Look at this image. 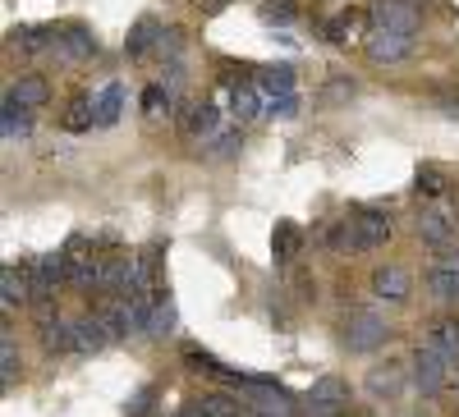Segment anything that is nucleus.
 Here are the masks:
<instances>
[{"label": "nucleus", "instance_id": "obj_34", "mask_svg": "<svg viewBox=\"0 0 459 417\" xmlns=\"http://www.w3.org/2000/svg\"><path fill=\"white\" fill-rule=\"evenodd\" d=\"M184 362L194 367V371H221V362L207 349H198V345H184Z\"/></svg>", "mask_w": 459, "mask_h": 417}, {"label": "nucleus", "instance_id": "obj_26", "mask_svg": "<svg viewBox=\"0 0 459 417\" xmlns=\"http://www.w3.org/2000/svg\"><path fill=\"white\" fill-rule=\"evenodd\" d=\"M272 252H276V261H290L294 252H299V230L290 220H281L276 225V234H272Z\"/></svg>", "mask_w": 459, "mask_h": 417}, {"label": "nucleus", "instance_id": "obj_30", "mask_svg": "<svg viewBox=\"0 0 459 417\" xmlns=\"http://www.w3.org/2000/svg\"><path fill=\"white\" fill-rule=\"evenodd\" d=\"M92 110H97V106L79 97V101H74V106H69V115H65V129H74V133H79V129H88V124L97 120V115H92Z\"/></svg>", "mask_w": 459, "mask_h": 417}, {"label": "nucleus", "instance_id": "obj_33", "mask_svg": "<svg viewBox=\"0 0 459 417\" xmlns=\"http://www.w3.org/2000/svg\"><path fill=\"white\" fill-rule=\"evenodd\" d=\"M262 23H294V5H290V0H266V5H262Z\"/></svg>", "mask_w": 459, "mask_h": 417}, {"label": "nucleus", "instance_id": "obj_17", "mask_svg": "<svg viewBox=\"0 0 459 417\" xmlns=\"http://www.w3.org/2000/svg\"><path fill=\"white\" fill-rule=\"evenodd\" d=\"M257 88L266 92V101H276V97H294V69H290V64H272V69H262V73H257Z\"/></svg>", "mask_w": 459, "mask_h": 417}, {"label": "nucleus", "instance_id": "obj_38", "mask_svg": "<svg viewBox=\"0 0 459 417\" xmlns=\"http://www.w3.org/2000/svg\"><path fill=\"white\" fill-rule=\"evenodd\" d=\"M152 395H157L152 386H147V390H138V395H134V404H129V417H143V413H147V404H152Z\"/></svg>", "mask_w": 459, "mask_h": 417}, {"label": "nucleus", "instance_id": "obj_32", "mask_svg": "<svg viewBox=\"0 0 459 417\" xmlns=\"http://www.w3.org/2000/svg\"><path fill=\"white\" fill-rule=\"evenodd\" d=\"M413 188H418V193H428V198H441L446 193V179L432 166H423V170H418V179H413Z\"/></svg>", "mask_w": 459, "mask_h": 417}, {"label": "nucleus", "instance_id": "obj_39", "mask_svg": "<svg viewBox=\"0 0 459 417\" xmlns=\"http://www.w3.org/2000/svg\"><path fill=\"white\" fill-rule=\"evenodd\" d=\"M432 267H450V271H459V248H441Z\"/></svg>", "mask_w": 459, "mask_h": 417}, {"label": "nucleus", "instance_id": "obj_22", "mask_svg": "<svg viewBox=\"0 0 459 417\" xmlns=\"http://www.w3.org/2000/svg\"><path fill=\"white\" fill-rule=\"evenodd\" d=\"M42 349H47V353H65V349H74V326L60 321V317L47 321V326H42Z\"/></svg>", "mask_w": 459, "mask_h": 417}, {"label": "nucleus", "instance_id": "obj_20", "mask_svg": "<svg viewBox=\"0 0 459 417\" xmlns=\"http://www.w3.org/2000/svg\"><path fill=\"white\" fill-rule=\"evenodd\" d=\"M23 110H32V106H47V97H51V88H47V79H37V73H23V79L14 83V92H10Z\"/></svg>", "mask_w": 459, "mask_h": 417}, {"label": "nucleus", "instance_id": "obj_23", "mask_svg": "<svg viewBox=\"0 0 459 417\" xmlns=\"http://www.w3.org/2000/svg\"><path fill=\"white\" fill-rule=\"evenodd\" d=\"M157 308H152V330L147 335H170L175 330V302H170V289H157Z\"/></svg>", "mask_w": 459, "mask_h": 417}, {"label": "nucleus", "instance_id": "obj_42", "mask_svg": "<svg viewBox=\"0 0 459 417\" xmlns=\"http://www.w3.org/2000/svg\"><path fill=\"white\" fill-rule=\"evenodd\" d=\"M179 417H203V413H198V404H184V413H179Z\"/></svg>", "mask_w": 459, "mask_h": 417}, {"label": "nucleus", "instance_id": "obj_4", "mask_svg": "<svg viewBox=\"0 0 459 417\" xmlns=\"http://www.w3.org/2000/svg\"><path fill=\"white\" fill-rule=\"evenodd\" d=\"M69 280V252H47L32 261V298H51L56 285Z\"/></svg>", "mask_w": 459, "mask_h": 417}, {"label": "nucleus", "instance_id": "obj_7", "mask_svg": "<svg viewBox=\"0 0 459 417\" xmlns=\"http://www.w3.org/2000/svg\"><path fill=\"white\" fill-rule=\"evenodd\" d=\"M69 285L74 289H101V257L83 252V239L69 243Z\"/></svg>", "mask_w": 459, "mask_h": 417}, {"label": "nucleus", "instance_id": "obj_28", "mask_svg": "<svg viewBox=\"0 0 459 417\" xmlns=\"http://www.w3.org/2000/svg\"><path fill=\"white\" fill-rule=\"evenodd\" d=\"M28 133V115L14 97H5V138H23Z\"/></svg>", "mask_w": 459, "mask_h": 417}, {"label": "nucleus", "instance_id": "obj_40", "mask_svg": "<svg viewBox=\"0 0 459 417\" xmlns=\"http://www.w3.org/2000/svg\"><path fill=\"white\" fill-rule=\"evenodd\" d=\"M344 97H354V83H331L326 88V101H344Z\"/></svg>", "mask_w": 459, "mask_h": 417}, {"label": "nucleus", "instance_id": "obj_19", "mask_svg": "<svg viewBox=\"0 0 459 417\" xmlns=\"http://www.w3.org/2000/svg\"><path fill=\"white\" fill-rule=\"evenodd\" d=\"M0 298H5V308H14V302H28V298H32V280H28L19 267H5V271H0Z\"/></svg>", "mask_w": 459, "mask_h": 417}, {"label": "nucleus", "instance_id": "obj_24", "mask_svg": "<svg viewBox=\"0 0 459 417\" xmlns=\"http://www.w3.org/2000/svg\"><path fill=\"white\" fill-rule=\"evenodd\" d=\"M432 349H441L450 362H459V321H437L432 326Z\"/></svg>", "mask_w": 459, "mask_h": 417}, {"label": "nucleus", "instance_id": "obj_27", "mask_svg": "<svg viewBox=\"0 0 459 417\" xmlns=\"http://www.w3.org/2000/svg\"><path fill=\"white\" fill-rule=\"evenodd\" d=\"M354 32H359V14H354V10H340V14L326 23V42H350Z\"/></svg>", "mask_w": 459, "mask_h": 417}, {"label": "nucleus", "instance_id": "obj_2", "mask_svg": "<svg viewBox=\"0 0 459 417\" xmlns=\"http://www.w3.org/2000/svg\"><path fill=\"white\" fill-rule=\"evenodd\" d=\"M386 339H391V326L377 312H354L350 326H344V349L350 353H372V349L386 345Z\"/></svg>", "mask_w": 459, "mask_h": 417}, {"label": "nucleus", "instance_id": "obj_14", "mask_svg": "<svg viewBox=\"0 0 459 417\" xmlns=\"http://www.w3.org/2000/svg\"><path fill=\"white\" fill-rule=\"evenodd\" d=\"M212 129H216V106L203 101V106H188V110H184V120H179V133H184V138L203 142Z\"/></svg>", "mask_w": 459, "mask_h": 417}, {"label": "nucleus", "instance_id": "obj_12", "mask_svg": "<svg viewBox=\"0 0 459 417\" xmlns=\"http://www.w3.org/2000/svg\"><path fill=\"white\" fill-rule=\"evenodd\" d=\"M51 51H56L60 60H88V55H97V37H92L88 28H69V32L56 37Z\"/></svg>", "mask_w": 459, "mask_h": 417}, {"label": "nucleus", "instance_id": "obj_41", "mask_svg": "<svg viewBox=\"0 0 459 417\" xmlns=\"http://www.w3.org/2000/svg\"><path fill=\"white\" fill-rule=\"evenodd\" d=\"M157 51H179V32H175V28L161 32V47H157Z\"/></svg>", "mask_w": 459, "mask_h": 417}, {"label": "nucleus", "instance_id": "obj_35", "mask_svg": "<svg viewBox=\"0 0 459 417\" xmlns=\"http://www.w3.org/2000/svg\"><path fill=\"white\" fill-rule=\"evenodd\" d=\"M14 371H19V358H14V339L5 335V345H0V381H14Z\"/></svg>", "mask_w": 459, "mask_h": 417}, {"label": "nucleus", "instance_id": "obj_8", "mask_svg": "<svg viewBox=\"0 0 459 417\" xmlns=\"http://www.w3.org/2000/svg\"><path fill=\"white\" fill-rule=\"evenodd\" d=\"M372 19H377V28L418 32V14H413L409 0H372Z\"/></svg>", "mask_w": 459, "mask_h": 417}, {"label": "nucleus", "instance_id": "obj_25", "mask_svg": "<svg viewBox=\"0 0 459 417\" xmlns=\"http://www.w3.org/2000/svg\"><path fill=\"white\" fill-rule=\"evenodd\" d=\"M120 110H125V88L110 83L101 92V101H97V124H115V120H120Z\"/></svg>", "mask_w": 459, "mask_h": 417}, {"label": "nucleus", "instance_id": "obj_11", "mask_svg": "<svg viewBox=\"0 0 459 417\" xmlns=\"http://www.w3.org/2000/svg\"><path fill=\"white\" fill-rule=\"evenodd\" d=\"M106 339H110V326L101 321V312L74 321V353H97V349H106Z\"/></svg>", "mask_w": 459, "mask_h": 417}, {"label": "nucleus", "instance_id": "obj_9", "mask_svg": "<svg viewBox=\"0 0 459 417\" xmlns=\"http://www.w3.org/2000/svg\"><path fill=\"white\" fill-rule=\"evenodd\" d=\"M418 234H423V243H432V248H450L455 243V220L441 207H432V211L418 216Z\"/></svg>", "mask_w": 459, "mask_h": 417}, {"label": "nucleus", "instance_id": "obj_18", "mask_svg": "<svg viewBox=\"0 0 459 417\" xmlns=\"http://www.w3.org/2000/svg\"><path fill=\"white\" fill-rule=\"evenodd\" d=\"M194 404H198L203 417H248V413H253L239 395H203V399H194Z\"/></svg>", "mask_w": 459, "mask_h": 417}, {"label": "nucleus", "instance_id": "obj_6", "mask_svg": "<svg viewBox=\"0 0 459 417\" xmlns=\"http://www.w3.org/2000/svg\"><path fill=\"white\" fill-rule=\"evenodd\" d=\"M413 51V32H395V28H377L372 37H368V55L377 60V64H395V60H404Z\"/></svg>", "mask_w": 459, "mask_h": 417}, {"label": "nucleus", "instance_id": "obj_29", "mask_svg": "<svg viewBox=\"0 0 459 417\" xmlns=\"http://www.w3.org/2000/svg\"><path fill=\"white\" fill-rule=\"evenodd\" d=\"M14 47L19 51H42V47H56V42H47V28H14Z\"/></svg>", "mask_w": 459, "mask_h": 417}, {"label": "nucleus", "instance_id": "obj_13", "mask_svg": "<svg viewBox=\"0 0 459 417\" xmlns=\"http://www.w3.org/2000/svg\"><path fill=\"white\" fill-rule=\"evenodd\" d=\"M400 390H404V367L400 362H386V367L368 371V395L372 399H395Z\"/></svg>", "mask_w": 459, "mask_h": 417}, {"label": "nucleus", "instance_id": "obj_1", "mask_svg": "<svg viewBox=\"0 0 459 417\" xmlns=\"http://www.w3.org/2000/svg\"><path fill=\"white\" fill-rule=\"evenodd\" d=\"M450 371H455V362L441 349H432V345H418L413 349V386L423 390V395H441L446 381H450Z\"/></svg>", "mask_w": 459, "mask_h": 417}, {"label": "nucleus", "instance_id": "obj_31", "mask_svg": "<svg viewBox=\"0 0 459 417\" xmlns=\"http://www.w3.org/2000/svg\"><path fill=\"white\" fill-rule=\"evenodd\" d=\"M235 151H239V129H230V133L212 138V147H207V157H212V161H225V157H235Z\"/></svg>", "mask_w": 459, "mask_h": 417}, {"label": "nucleus", "instance_id": "obj_15", "mask_svg": "<svg viewBox=\"0 0 459 417\" xmlns=\"http://www.w3.org/2000/svg\"><path fill=\"white\" fill-rule=\"evenodd\" d=\"M161 32H166V28H161L157 19H138V23L129 28V42H125V51H129L134 60H138V55H147L152 47H161Z\"/></svg>", "mask_w": 459, "mask_h": 417}, {"label": "nucleus", "instance_id": "obj_3", "mask_svg": "<svg viewBox=\"0 0 459 417\" xmlns=\"http://www.w3.org/2000/svg\"><path fill=\"white\" fill-rule=\"evenodd\" d=\"M350 239H354V252H377L391 243V220L381 211H359L350 220Z\"/></svg>", "mask_w": 459, "mask_h": 417}, {"label": "nucleus", "instance_id": "obj_16", "mask_svg": "<svg viewBox=\"0 0 459 417\" xmlns=\"http://www.w3.org/2000/svg\"><path fill=\"white\" fill-rule=\"evenodd\" d=\"M262 110H266V106L257 101V88H248V83H235V88H230V115H235V124L257 120Z\"/></svg>", "mask_w": 459, "mask_h": 417}, {"label": "nucleus", "instance_id": "obj_5", "mask_svg": "<svg viewBox=\"0 0 459 417\" xmlns=\"http://www.w3.org/2000/svg\"><path fill=\"white\" fill-rule=\"evenodd\" d=\"M344 404H350V386H344L340 376H322V381H313V390H308V413L313 417H335Z\"/></svg>", "mask_w": 459, "mask_h": 417}, {"label": "nucleus", "instance_id": "obj_43", "mask_svg": "<svg viewBox=\"0 0 459 417\" xmlns=\"http://www.w3.org/2000/svg\"><path fill=\"white\" fill-rule=\"evenodd\" d=\"M230 5V0H207V10H225Z\"/></svg>", "mask_w": 459, "mask_h": 417}, {"label": "nucleus", "instance_id": "obj_10", "mask_svg": "<svg viewBox=\"0 0 459 417\" xmlns=\"http://www.w3.org/2000/svg\"><path fill=\"white\" fill-rule=\"evenodd\" d=\"M372 294L386 302H404L409 298V271L404 267H377L372 271Z\"/></svg>", "mask_w": 459, "mask_h": 417}, {"label": "nucleus", "instance_id": "obj_21", "mask_svg": "<svg viewBox=\"0 0 459 417\" xmlns=\"http://www.w3.org/2000/svg\"><path fill=\"white\" fill-rule=\"evenodd\" d=\"M428 289H432L441 302H459V271H450V267H432V271H428Z\"/></svg>", "mask_w": 459, "mask_h": 417}, {"label": "nucleus", "instance_id": "obj_36", "mask_svg": "<svg viewBox=\"0 0 459 417\" xmlns=\"http://www.w3.org/2000/svg\"><path fill=\"white\" fill-rule=\"evenodd\" d=\"M266 115H276V120H294V115H299V97H276V101H266Z\"/></svg>", "mask_w": 459, "mask_h": 417}, {"label": "nucleus", "instance_id": "obj_37", "mask_svg": "<svg viewBox=\"0 0 459 417\" xmlns=\"http://www.w3.org/2000/svg\"><path fill=\"white\" fill-rule=\"evenodd\" d=\"M161 106H170V92H166V88H147V92H143V110L161 115Z\"/></svg>", "mask_w": 459, "mask_h": 417}]
</instances>
